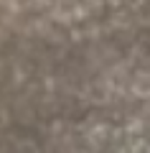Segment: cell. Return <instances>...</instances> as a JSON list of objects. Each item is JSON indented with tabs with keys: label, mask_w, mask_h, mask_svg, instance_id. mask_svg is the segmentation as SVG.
Masks as SVG:
<instances>
[]
</instances>
